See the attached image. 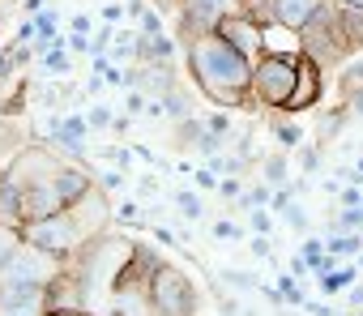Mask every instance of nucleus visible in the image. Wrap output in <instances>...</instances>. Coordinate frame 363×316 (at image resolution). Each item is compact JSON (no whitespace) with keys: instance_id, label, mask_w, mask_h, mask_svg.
Wrapping results in <instances>:
<instances>
[{"instance_id":"nucleus-56","label":"nucleus","mask_w":363,"mask_h":316,"mask_svg":"<svg viewBox=\"0 0 363 316\" xmlns=\"http://www.w3.org/2000/svg\"><path fill=\"white\" fill-rule=\"evenodd\" d=\"M124 13H128V18H141V13H145V0H128Z\"/></svg>"},{"instance_id":"nucleus-28","label":"nucleus","mask_w":363,"mask_h":316,"mask_svg":"<svg viewBox=\"0 0 363 316\" xmlns=\"http://www.w3.org/2000/svg\"><path fill=\"white\" fill-rule=\"evenodd\" d=\"M261 171H265V180H269V184H286V158H282V154L265 158V167H261Z\"/></svg>"},{"instance_id":"nucleus-40","label":"nucleus","mask_w":363,"mask_h":316,"mask_svg":"<svg viewBox=\"0 0 363 316\" xmlns=\"http://www.w3.org/2000/svg\"><path fill=\"white\" fill-rule=\"evenodd\" d=\"M39 39V26H35V18L30 22H18V43H35Z\"/></svg>"},{"instance_id":"nucleus-33","label":"nucleus","mask_w":363,"mask_h":316,"mask_svg":"<svg viewBox=\"0 0 363 316\" xmlns=\"http://www.w3.org/2000/svg\"><path fill=\"white\" fill-rule=\"evenodd\" d=\"M141 35H167V30H162V13L145 9V13H141Z\"/></svg>"},{"instance_id":"nucleus-25","label":"nucleus","mask_w":363,"mask_h":316,"mask_svg":"<svg viewBox=\"0 0 363 316\" xmlns=\"http://www.w3.org/2000/svg\"><path fill=\"white\" fill-rule=\"evenodd\" d=\"M278 290H282V299H286V303H295V307H303V303H308V299H303V290H299V278H295V273H282V278H278Z\"/></svg>"},{"instance_id":"nucleus-16","label":"nucleus","mask_w":363,"mask_h":316,"mask_svg":"<svg viewBox=\"0 0 363 316\" xmlns=\"http://www.w3.org/2000/svg\"><path fill=\"white\" fill-rule=\"evenodd\" d=\"M346 115H354V111H350V103H342V107H333V111H329V115L320 120V137H316V141H320V145H325V141H333V137L342 132V124H346Z\"/></svg>"},{"instance_id":"nucleus-37","label":"nucleus","mask_w":363,"mask_h":316,"mask_svg":"<svg viewBox=\"0 0 363 316\" xmlns=\"http://www.w3.org/2000/svg\"><path fill=\"white\" fill-rule=\"evenodd\" d=\"M210 235H214V239H244V231H240L235 222H227V218H223V222H214V227H210Z\"/></svg>"},{"instance_id":"nucleus-50","label":"nucleus","mask_w":363,"mask_h":316,"mask_svg":"<svg viewBox=\"0 0 363 316\" xmlns=\"http://www.w3.org/2000/svg\"><path fill=\"white\" fill-rule=\"evenodd\" d=\"M120 18H124L120 5H103V22H120Z\"/></svg>"},{"instance_id":"nucleus-32","label":"nucleus","mask_w":363,"mask_h":316,"mask_svg":"<svg viewBox=\"0 0 363 316\" xmlns=\"http://www.w3.org/2000/svg\"><path fill=\"white\" fill-rule=\"evenodd\" d=\"M175 205L184 210L189 218H201V197L197 193H175Z\"/></svg>"},{"instance_id":"nucleus-42","label":"nucleus","mask_w":363,"mask_h":316,"mask_svg":"<svg viewBox=\"0 0 363 316\" xmlns=\"http://www.w3.org/2000/svg\"><path fill=\"white\" fill-rule=\"evenodd\" d=\"M13 141H18V128H13L9 120H0V149H9Z\"/></svg>"},{"instance_id":"nucleus-45","label":"nucleus","mask_w":363,"mask_h":316,"mask_svg":"<svg viewBox=\"0 0 363 316\" xmlns=\"http://www.w3.org/2000/svg\"><path fill=\"white\" fill-rule=\"evenodd\" d=\"M312 316H346V312H337V307H329V303H303Z\"/></svg>"},{"instance_id":"nucleus-7","label":"nucleus","mask_w":363,"mask_h":316,"mask_svg":"<svg viewBox=\"0 0 363 316\" xmlns=\"http://www.w3.org/2000/svg\"><path fill=\"white\" fill-rule=\"evenodd\" d=\"M30 244L48 248V252H69L77 239H82V227L69 210H56V214H43V218H30L26 231H22Z\"/></svg>"},{"instance_id":"nucleus-44","label":"nucleus","mask_w":363,"mask_h":316,"mask_svg":"<svg viewBox=\"0 0 363 316\" xmlns=\"http://www.w3.org/2000/svg\"><path fill=\"white\" fill-rule=\"evenodd\" d=\"M308 269H312V261H308V256L299 252V256L291 261V273H295V278H308Z\"/></svg>"},{"instance_id":"nucleus-54","label":"nucleus","mask_w":363,"mask_h":316,"mask_svg":"<svg viewBox=\"0 0 363 316\" xmlns=\"http://www.w3.org/2000/svg\"><path fill=\"white\" fill-rule=\"evenodd\" d=\"M154 239H158V244H179V239H175L167 227H154Z\"/></svg>"},{"instance_id":"nucleus-31","label":"nucleus","mask_w":363,"mask_h":316,"mask_svg":"<svg viewBox=\"0 0 363 316\" xmlns=\"http://www.w3.org/2000/svg\"><path fill=\"white\" fill-rule=\"evenodd\" d=\"M282 214H286V227H291V231H308V210H303V205H295V201H291Z\"/></svg>"},{"instance_id":"nucleus-35","label":"nucleus","mask_w":363,"mask_h":316,"mask_svg":"<svg viewBox=\"0 0 363 316\" xmlns=\"http://www.w3.org/2000/svg\"><path fill=\"white\" fill-rule=\"evenodd\" d=\"M218 197H227V201H240V197H244V188H240V176H223V184H218Z\"/></svg>"},{"instance_id":"nucleus-46","label":"nucleus","mask_w":363,"mask_h":316,"mask_svg":"<svg viewBox=\"0 0 363 316\" xmlns=\"http://www.w3.org/2000/svg\"><path fill=\"white\" fill-rule=\"evenodd\" d=\"M69 26H73L77 35H90V26H94V22H90V13H77V18H73Z\"/></svg>"},{"instance_id":"nucleus-4","label":"nucleus","mask_w":363,"mask_h":316,"mask_svg":"<svg viewBox=\"0 0 363 316\" xmlns=\"http://www.w3.org/2000/svg\"><path fill=\"white\" fill-rule=\"evenodd\" d=\"M133 256H137V248H133L128 239H111V235L94 239V244L86 248V261H82V286H86V290L116 286V282L124 278V269H128Z\"/></svg>"},{"instance_id":"nucleus-22","label":"nucleus","mask_w":363,"mask_h":316,"mask_svg":"<svg viewBox=\"0 0 363 316\" xmlns=\"http://www.w3.org/2000/svg\"><path fill=\"white\" fill-rule=\"evenodd\" d=\"M269 201H274V188H265V184L244 188V197H240V205H244V210H265Z\"/></svg>"},{"instance_id":"nucleus-60","label":"nucleus","mask_w":363,"mask_h":316,"mask_svg":"<svg viewBox=\"0 0 363 316\" xmlns=\"http://www.w3.org/2000/svg\"><path fill=\"white\" fill-rule=\"evenodd\" d=\"M359 269H363V252H359Z\"/></svg>"},{"instance_id":"nucleus-24","label":"nucleus","mask_w":363,"mask_h":316,"mask_svg":"<svg viewBox=\"0 0 363 316\" xmlns=\"http://www.w3.org/2000/svg\"><path fill=\"white\" fill-rule=\"evenodd\" d=\"M274 137H278L282 145H303V128H299L295 120H278V124H274Z\"/></svg>"},{"instance_id":"nucleus-39","label":"nucleus","mask_w":363,"mask_h":316,"mask_svg":"<svg viewBox=\"0 0 363 316\" xmlns=\"http://www.w3.org/2000/svg\"><path fill=\"white\" fill-rule=\"evenodd\" d=\"M252 256H257V261H269V256H274V244H269L265 235H252Z\"/></svg>"},{"instance_id":"nucleus-41","label":"nucleus","mask_w":363,"mask_h":316,"mask_svg":"<svg viewBox=\"0 0 363 316\" xmlns=\"http://www.w3.org/2000/svg\"><path fill=\"white\" fill-rule=\"evenodd\" d=\"M337 197H342V205H363V188H359V184H346Z\"/></svg>"},{"instance_id":"nucleus-9","label":"nucleus","mask_w":363,"mask_h":316,"mask_svg":"<svg viewBox=\"0 0 363 316\" xmlns=\"http://www.w3.org/2000/svg\"><path fill=\"white\" fill-rule=\"evenodd\" d=\"M316 60L312 56H299V86H295V94H291V103H286V111H308L316 98H320V77H316Z\"/></svg>"},{"instance_id":"nucleus-52","label":"nucleus","mask_w":363,"mask_h":316,"mask_svg":"<svg viewBox=\"0 0 363 316\" xmlns=\"http://www.w3.org/2000/svg\"><path fill=\"white\" fill-rule=\"evenodd\" d=\"M103 81H107V77H103V73H94V77H90V86H86V94H103Z\"/></svg>"},{"instance_id":"nucleus-36","label":"nucleus","mask_w":363,"mask_h":316,"mask_svg":"<svg viewBox=\"0 0 363 316\" xmlns=\"http://www.w3.org/2000/svg\"><path fill=\"white\" fill-rule=\"evenodd\" d=\"M248 227H252L257 235H269V231H274V218H269V210H252V218H248Z\"/></svg>"},{"instance_id":"nucleus-38","label":"nucleus","mask_w":363,"mask_h":316,"mask_svg":"<svg viewBox=\"0 0 363 316\" xmlns=\"http://www.w3.org/2000/svg\"><path fill=\"white\" fill-rule=\"evenodd\" d=\"M65 47H69V52H77V56H82V52H94V43H90L86 35H77V30H73V35L65 39Z\"/></svg>"},{"instance_id":"nucleus-6","label":"nucleus","mask_w":363,"mask_h":316,"mask_svg":"<svg viewBox=\"0 0 363 316\" xmlns=\"http://www.w3.org/2000/svg\"><path fill=\"white\" fill-rule=\"evenodd\" d=\"M60 273V252H48L39 244H22L13 252V261L5 265V273H0V282H18V286H52Z\"/></svg>"},{"instance_id":"nucleus-51","label":"nucleus","mask_w":363,"mask_h":316,"mask_svg":"<svg viewBox=\"0 0 363 316\" xmlns=\"http://www.w3.org/2000/svg\"><path fill=\"white\" fill-rule=\"evenodd\" d=\"M346 303H350V307H363V286H359V282L350 286V295H346Z\"/></svg>"},{"instance_id":"nucleus-20","label":"nucleus","mask_w":363,"mask_h":316,"mask_svg":"<svg viewBox=\"0 0 363 316\" xmlns=\"http://www.w3.org/2000/svg\"><path fill=\"white\" fill-rule=\"evenodd\" d=\"M337 90H342V98H350L354 90H363V60H354V64H346V69H342Z\"/></svg>"},{"instance_id":"nucleus-57","label":"nucleus","mask_w":363,"mask_h":316,"mask_svg":"<svg viewBox=\"0 0 363 316\" xmlns=\"http://www.w3.org/2000/svg\"><path fill=\"white\" fill-rule=\"evenodd\" d=\"M43 316H82V312H73V307H56V312H43Z\"/></svg>"},{"instance_id":"nucleus-11","label":"nucleus","mask_w":363,"mask_h":316,"mask_svg":"<svg viewBox=\"0 0 363 316\" xmlns=\"http://www.w3.org/2000/svg\"><path fill=\"white\" fill-rule=\"evenodd\" d=\"M90 137V120L86 115H65V120H52V141L69 154H82V141Z\"/></svg>"},{"instance_id":"nucleus-55","label":"nucleus","mask_w":363,"mask_h":316,"mask_svg":"<svg viewBox=\"0 0 363 316\" xmlns=\"http://www.w3.org/2000/svg\"><path fill=\"white\" fill-rule=\"evenodd\" d=\"M346 103H350V111H354V115H363V90H354Z\"/></svg>"},{"instance_id":"nucleus-13","label":"nucleus","mask_w":363,"mask_h":316,"mask_svg":"<svg viewBox=\"0 0 363 316\" xmlns=\"http://www.w3.org/2000/svg\"><path fill=\"white\" fill-rule=\"evenodd\" d=\"M337 22L350 47H363V5H342L337 0Z\"/></svg>"},{"instance_id":"nucleus-26","label":"nucleus","mask_w":363,"mask_h":316,"mask_svg":"<svg viewBox=\"0 0 363 316\" xmlns=\"http://www.w3.org/2000/svg\"><path fill=\"white\" fill-rule=\"evenodd\" d=\"M86 120H90V132H99V128H111L116 111H111V107H103V103H94V107L86 111Z\"/></svg>"},{"instance_id":"nucleus-49","label":"nucleus","mask_w":363,"mask_h":316,"mask_svg":"<svg viewBox=\"0 0 363 316\" xmlns=\"http://www.w3.org/2000/svg\"><path fill=\"white\" fill-rule=\"evenodd\" d=\"M128 128H133V115H116V120H111V132H120V137H124Z\"/></svg>"},{"instance_id":"nucleus-15","label":"nucleus","mask_w":363,"mask_h":316,"mask_svg":"<svg viewBox=\"0 0 363 316\" xmlns=\"http://www.w3.org/2000/svg\"><path fill=\"white\" fill-rule=\"evenodd\" d=\"M162 111L175 115V120H189V115H193V98H189V90H184V86H171L167 98H162Z\"/></svg>"},{"instance_id":"nucleus-14","label":"nucleus","mask_w":363,"mask_h":316,"mask_svg":"<svg viewBox=\"0 0 363 316\" xmlns=\"http://www.w3.org/2000/svg\"><path fill=\"white\" fill-rule=\"evenodd\" d=\"M39 60H43V69H48L52 77H69V69H73V56H69L65 39H56V43H52V47L39 56Z\"/></svg>"},{"instance_id":"nucleus-2","label":"nucleus","mask_w":363,"mask_h":316,"mask_svg":"<svg viewBox=\"0 0 363 316\" xmlns=\"http://www.w3.org/2000/svg\"><path fill=\"white\" fill-rule=\"evenodd\" d=\"M299 56H282V52L261 56L252 64V98L265 107H286L295 86H299Z\"/></svg>"},{"instance_id":"nucleus-19","label":"nucleus","mask_w":363,"mask_h":316,"mask_svg":"<svg viewBox=\"0 0 363 316\" xmlns=\"http://www.w3.org/2000/svg\"><path fill=\"white\" fill-rule=\"evenodd\" d=\"M354 286V269H333L320 278V295H337V290H350Z\"/></svg>"},{"instance_id":"nucleus-1","label":"nucleus","mask_w":363,"mask_h":316,"mask_svg":"<svg viewBox=\"0 0 363 316\" xmlns=\"http://www.w3.org/2000/svg\"><path fill=\"white\" fill-rule=\"evenodd\" d=\"M189 77L218 107L252 103V60L240 47H231L218 30H206L189 43Z\"/></svg>"},{"instance_id":"nucleus-47","label":"nucleus","mask_w":363,"mask_h":316,"mask_svg":"<svg viewBox=\"0 0 363 316\" xmlns=\"http://www.w3.org/2000/svg\"><path fill=\"white\" fill-rule=\"evenodd\" d=\"M197 184H201V188H218L223 180H218V176H214V171L206 167V171H197Z\"/></svg>"},{"instance_id":"nucleus-27","label":"nucleus","mask_w":363,"mask_h":316,"mask_svg":"<svg viewBox=\"0 0 363 316\" xmlns=\"http://www.w3.org/2000/svg\"><path fill=\"white\" fill-rule=\"evenodd\" d=\"M223 282H227V286H240V290H261V278H257V273H240V269H227Z\"/></svg>"},{"instance_id":"nucleus-17","label":"nucleus","mask_w":363,"mask_h":316,"mask_svg":"<svg viewBox=\"0 0 363 316\" xmlns=\"http://www.w3.org/2000/svg\"><path fill=\"white\" fill-rule=\"evenodd\" d=\"M26 244V235L18 227H0V273H5V265L13 261V252Z\"/></svg>"},{"instance_id":"nucleus-12","label":"nucleus","mask_w":363,"mask_h":316,"mask_svg":"<svg viewBox=\"0 0 363 316\" xmlns=\"http://www.w3.org/2000/svg\"><path fill=\"white\" fill-rule=\"evenodd\" d=\"M52 188H56L60 205L69 210L73 201H82V197L90 193V176H86V171H77V167H60V171L52 176Z\"/></svg>"},{"instance_id":"nucleus-59","label":"nucleus","mask_w":363,"mask_h":316,"mask_svg":"<svg viewBox=\"0 0 363 316\" xmlns=\"http://www.w3.org/2000/svg\"><path fill=\"white\" fill-rule=\"evenodd\" d=\"M342 5H363V0H342Z\"/></svg>"},{"instance_id":"nucleus-5","label":"nucleus","mask_w":363,"mask_h":316,"mask_svg":"<svg viewBox=\"0 0 363 316\" xmlns=\"http://www.w3.org/2000/svg\"><path fill=\"white\" fill-rule=\"evenodd\" d=\"M150 295H154L158 316H193L197 312V286L175 265H154L150 269Z\"/></svg>"},{"instance_id":"nucleus-34","label":"nucleus","mask_w":363,"mask_h":316,"mask_svg":"<svg viewBox=\"0 0 363 316\" xmlns=\"http://www.w3.org/2000/svg\"><path fill=\"white\" fill-rule=\"evenodd\" d=\"M206 128H214L218 137H231V128H235V124H231V115H227V111H214V115L206 120Z\"/></svg>"},{"instance_id":"nucleus-3","label":"nucleus","mask_w":363,"mask_h":316,"mask_svg":"<svg viewBox=\"0 0 363 316\" xmlns=\"http://www.w3.org/2000/svg\"><path fill=\"white\" fill-rule=\"evenodd\" d=\"M299 52H303V56H312L320 69H325V64H342V60H346V52H354V47L346 43V35H342L337 9H329V0L312 13V22L299 30Z\"/></svg>"},{"instance_id":"nucleus-30","label":"nucleus","mask_w":363,"mask_h":316,"mask_svg":"<svg viewBox=\"0 0 363 316\" xmlns=\"http://www.w3.org/2000/svg\"><path fill=\"white\" fill-rule=\"evenodd\" d=\"M337 227H342V231H359V227H363V205H342Z\"/></svg>"},{"instance_id":"nucleus-58","label":"nucleus","mask_w":363,"mask_h":316,"mask_svg":"<svg viewBox=\"0 0 363 316\" xmlns=\"http://www.w3.org/2000/svg\"><path fill=\"white\" fill-rule=\"evenodd\" d=\"M43 9V0H26V13H39Z\"/></svg>"},{"instance_id":"nucleus-29","label":"nucleus","mask_w":363,"mask_h":316,"mask_svg":"<svg viewBox=\"0 0 363 316\" xmlns=\"http://www.w3.org/2000/svg\"><path fill=\"white\" fill-rule=\"evenodd\" d=\"M99 158H107V163H116L120 171H128V163H133V149H128V145H107Z\"/></svg>"},{"instance_id":"nucleus-53","label":"nucleus","mask_w":363,"mask_h":316,"mask_svg":"<svg viewBox=\"0 0 363 316\" xmlns=\"http://www.w3.org/2000/svg\"><path fill=\"white\" fill-rule=\"evenodd\" d=\"M120 184H124V176H120V171H107V176H103V188H120Z\"/></svg>"},{"instance_id":"nucleus-48","label":"nucleus","mask_w":363,"mask_h":316,"mask_svg":"<svg viewBox=\"0 0 363 316\" xmlns=\"http://www.w3.org/2000/svg\"><path fill=\"white\" fill-rule=\"evenodd\" d=\"M218 307H223V316H244V312H240V303H235L231 295H223V299H218Z\"/></svg>"},{"instance_id":"nucleus-10","label":"nucleus","mask_w":363,"mask_h":316,"mask_svg":"<svg viewBox=\"0 0 363 316\" xmlns=\"http://www.w3.org/2000/svg\"><path fill=\"white\" fill-rule=\"evenodd\" d=\"M269 5H274V22L299 35V30L312 22V13L325 5V0H269Z\"/></svg>"},{"instance_id":"nucleus-43","label":"nucleus","mask_w":363,"mask_h":316,"mask_svg":"<svg viewBox=\"0 0 363 316\" xmlns=\"http://www.w3.org/2000/svg\"><path fill=\"white\" fill-rule=\"evenodd\" d=\"M303 256H308V261L325 256V244H320V239H303Z\"/></svg>"},{"instance_id":"nucleus-23","label":"nucleus","mask_w":363,"mask_h":316,"mask_svg":"<svg viewBox=\"0 0 363 316\" xmlns=\"http://www.w3.org/2000/svg\"><path fill=\"white\" fill-rule=\"evenodd\" d=\"M35 26H39V39H60L56 26H60V13L56 9H39L35 13Z\"/></svg>"},{"instance_id":"nucleus-21","label":"nucleus","mask_w":363,"mask_h":316,"mask_svg":"<svg viewBox=\"0 0 363 316\" xmlns=\"http://www.w3.org/2000/svg\"><path fill=\"white\" fill-rule=\"evenodd\" d=\"M299 167H303V176L320 171V141H303L299 145Z\"/></svg>"},{"instance_id":"nucleus-8","label":"nucleus","mask_w":363,"mask_h":316,"mask_svg":"<svg viewBox=\"0 0 363 316\" xmlns=\"http://www.w3.org/2000/svg\"><path fill=\"white\" fill-rule=\"evenodd\" d=\"M218 35L231 43V47H240L252 64L261 60V56H269V47H265V26L244 9V13H231V18H223L218 22Z\"/></svg>"},{"instance_id":"nucleus-18","label":"nucleus","mask_w":363,"mask_h":316,"mask_svg":"<svg viewBox=\"0 0 363 316\" xmlns=\"http://www.w3.org/2000/svg\"><path fill=\"white\" fill-rule=\"evenodd\" d=\"M325 248H329L333 256H359V252H363V244H359V235H354V231H346V235H329V239H325Z\"/></svg>"}]
</instances>
